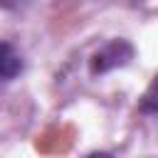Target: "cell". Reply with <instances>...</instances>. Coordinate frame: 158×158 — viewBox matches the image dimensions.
<instances>
[{
  "label": "cell",
  "instance_id": "obj_1",
  "mask_svg": "<svg viewBox=\"0 0 158 158\" xmlns=\"http://www.w3.org/2000/svg\"><path fill=\"white\" fill-rule=\"evenodd\" d=\"M131 59H133L131 42H126V40H111V42H106L104 47H99L91 54L89 67H91V74H106L111 69H118V67L128 64Z\"/></svg>",
  "mask_w": 158,
  "mask_h": 158
},
{
  "label": "cell",
  "instance_id": "obj_2",
  "mask_svg": "<svg viewBox=\"0 0 158 158\" xmlns=\"http://www.w3.org/2000/svg\"><path fill=\"white\" fill-rule=\"evenodd\" d=\"M22 57H20V52L10 44V42H5V40H0V84H5V81H12L20 72H22Z\"/></svg>",
  "mask_w": 158,
  "mask_h": 158
},
{
  "label": "cell",
  "instance_id": "obj_3",
  "mask_svg": "<svg viewBox=\"0 0 158 158\" xmlns=\"http://www.w3.org/2000/svg\"><path fill=\"white\" fill-rule=\"evenodd\" d=\"M138 109H141L143 114H158V74L151 79L148 89L143 91V96H141V101H138Z\"/></svg>",
  "mask_w": 158,
  "mask_h": 158
},
{
  "label": "cell",
  "instance_id": "obj_4",
  "mask_svg": "<svg viewBox=\"0 0 158 158\" xmlns=\"http://www.w3.org/2000/svg\"><path fill=\"white\" fill-rule=\"evenodd\" d=\"M86 158H111V156H109V153H89Z\"/></svg>",
  "mask_w": 158,
  "mask_h": 158
}]
</instances>
